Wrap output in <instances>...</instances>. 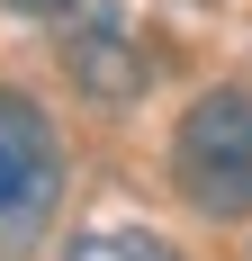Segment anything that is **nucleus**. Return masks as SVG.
Here are the masks:
<instances>
[{"label":"nucleus","instance_id":"obj_1","mask_svg":"<svg viewBox=\"0 0 252 261\" xmlns=\"http://www.w3.org/2000/svg\"><path fill=\"white\" fill-rule=\"evenodd\" d=\"M171 180L198 216H252V90H198L171 135Z\"/></svg>","mask_w":252,"mask_h":261},{"label":"nucleus","instance_id":"obj_2","mask_svg":"<svg viewBox=\"0 0 252 261\" xmlns=\"http://www.w3.org/2000/svg\"><path fill=\"white\" fill-rule=\"evenodd\" d=\"M54 198H63V144H54L45 108L0 90V261H18L54 225Z\"/></svg>","mask_w":252,"mask_h":261},{"label":"nucleus","instance_id":"obj_3","mask_svg":"<svg viewBox=\"0 0 252 261\" xmlns=\"http://www.w3.org/2000/svg\"><path fill=\"white\" fill-rule=\"evenodd\" d=\"M72 72L99 90V99H126V90H144V54H126V36L117 27H90L72 45Z\"/></svg>","mask_w":252,"mask_h":261},{"label":"nucleus","instance_id":"obj_4","mask_svg":"<svg viewBox=\"0 0 252 261\" xmlns=\"http://www.w3.org/2000/svg\"><path fill=\"white\" fill-rule=\"evenodd\" d=\"M72 261H180L162 234H144V225H117V234H81Z\"/></svg>","mask_w":252,"mask_h":261},{"label":"nucleus","instance_id":"obj_5","mask_svg":"<svg viewBox=\"0 0 252 261\" xmlns=\"http://www.w3.org/2000/svg\"><path fill=\"white\" fill-rule=\"evenodd\" d=\"M9 9H27V18H72L81 0H9Z\"/></svg>","mask_w":252,"mask_h":261}]
</instances>
